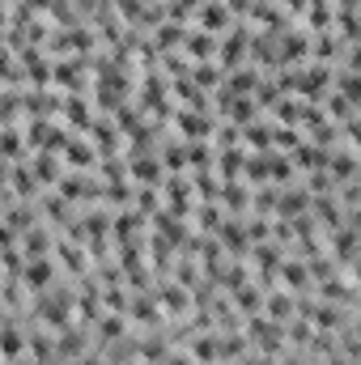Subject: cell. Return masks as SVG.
<instances>
[{"label":"cell","mask_w":361,"mask_h":365,"mask_svg":"<svg viewBox=\"0 0 361 365\" xmlns=\"http://www.w3.org/2000/svg\"><path fill=\"white\" fill-rule=\"evenodd\" d=\"M191 217H195V230H200V234H217V225L225 221L221 204H195V208H191Z\"/></svg>","instance_id":"23"},{"label":"cell","mask_w":361,"mask_h":365,"mask_svg":"<svg viewBox=\"0 0 361 365\" xmlns=\"http://www.w3.org/2000/svg\"><path fill=\"white\" fill-rule=\"evenodd\" d=\"M73 365H106V357H102V353H81Z\"/></svg>","instance_id":"26"},{"label":"cell","mask_w":361,"mask_h":365,"mask_svg":"<svg viewBox=\"0 0 361 365\" xmlns=\"http://www.w3.org/2000/svg\"><path fill=\"white\" fill-rule=\"evenodd\" d=\"M276 276H280V289H285V293H310V284H315L306 259H280Z\"/></svg>","instance_id":"14"},{"label":"cell","mask_w":361,"mask_h":365,"mask_svg":"<svg viewBox=\"0 0 361 365\" xmlns=\"http://www.w3.org/2000/svg\"><path fill=\"white\" fill-rule=\"evenodd\" d=\"M234 21H238V17H234L221 0H200V9H195V30H204V34H217V38H221Z\"/></svg>","instance_id":"5"},{"label":"cell","mask_w":361,"mask_h":365,"mask_svg":"<svg viewBox=\"0 0 361 365\" xmlns=\"http://www.w3.org/2000/svg\"><path fill=\"white\" fill-rule=\"evenodd\" d=\"M4 13H9V9H4V0H0V26H4Z\"/></svg>","instance_id":"27"},{"label":"cell","mask_w":361,"mask_h":365,"mask_svg":"<svg viewBox=\"0 0 361 365\" xmlns=\"http://www.w3.org/2000/svg\"><path fill=\"white\" fill-rule=\"evenodd\" d=\"M4 4H9V0H4Z\"/></svg>","instance_id":"28"},{"label":"cell","mask_w":361,"mask_h":365,"mask_svg":"<svg viewBox=\"0 0 361 365\" xmlns=\"http://www.w3.org/2000/svg\"><path fill=\"white\" fill-rule=\"evenodd\" d=\"M171 123L179 128V136H183V140H208V136H213V128H217L208 110H187V106H175Z\"/></svg>","instance_id":"4"},{"label":"cell","mask_w":361,"mask_h":365,"mask_svg":"<svg viewBox=\"0 0 361 365\" xmlns=\"http://www.w3.org/2000/svg\"><path fill=\"white\" fill-rule=\"evenodd\" d=\"M123 314H128V319H136V323H141L145 331H158V327L166 323L149 289H141V293H132V297H128V310H123Z\"/></svg>","instance_id":"8"},{"label":"cell","mask_w":361,"mask_h":365,"mask_svg":"<svg viewBox=\"0 0 361 365\" xmlns=\"http://www.w3.org/2000/svg\"><path fill=\"white\" fill-rule=\"evenodd\" d=\"M217 204H221V212H225V217H247V212H251V187H247L243 179L221 182Z\"/></svg>","instance_id":"9"},{"label":"cell","mask_w":361,"mask_h":365,"mask_svg":"<svg viewBox=\"0 0 361 365\" xmlns=\"http://www.w3.org/2000/svg\"><path fill=\"white\" fill-rule=\"evenodd\" d=\"M123 162H128V179L136 182V187H162V179H166L158 153H128Z\"/></svg>","instance_id":"6"},{"label":"cell","mask_w":361,"mask_h":365,"mask_svg":"<svg viewBox=\"0 0 361 365\" xmlns=\"http://www.w3.org/2000/svg\"><path fill=\"white\" fill-rule=\"evenodd\" d=\"M0 158L13 166V162H26V140H21V128L4 123L0 128Z\"/></svg>","instance_id":"20"},{"label":"cell","mask_w":361,"mask_h":365,"mask_svg":"<svg viewBox=\"0 0 361 365\" xmlns=\"http://www.w3.org/2000/svg\"><path fill=\"white\" fill-rule=\"evenodd\" d=\"M195 9H200V0H166V21L187 26V21L195 17Z\"/></svg>","instance_id":"24"},{"label":"cell","mask_w":361,"mask_h":365,"mask_svg":"<svg viewBox=\"0 0 361 365\" xmlns=\"http://www.w3.org/2000/svg\"><path fill=\"white\" fill-rule=\"evenodd\" d=\"M60 115H64V128H68V132L86 136V132H90V123H93L90 93H64V98H60Z\"/></svg>","instance_id":"2"},{"label":"cell","mask_w":361,"mask_h":365,"mask_svg":"<svg viewBox=\"0 0 361 365\" xmlns=\"http://www.w3.org/2000/svg\"><path fill=\"white\" fill-rule=\"evenodd\" d=\"M260 314H268L272 323H289V319H293V293H285V289H268Z\"/></svg>","instance_id":"19"},{"label":"cell","mask_w":361,"mask_h":365,"mask_svg":"<svg viewBox=\"0 0 361 365\" xmlns=\"http://www.w3.org/2000/svg\"><path fill=\"white\" fill-rule=\"evenodd\" d=\"M56 255V268H64L68 276H86L90 272V255H86V247H77V242H68V238H56V247H51Z\"/></svg>","instance_id":"12"},{"label":"cell","mask_w":361,"mask_h":365,"mask_svg":"<svg viewBox=\"0 0 361 365\" xmlns=\"http://www.w3.org/2000/svg\"><path fill=\"white\" fill-rule=\"evenodd\" d=\"M56 276H60V268H56V259H51V255H43V259H26V264H21V284H26V289H34V293L51 289V284H56Z\"/></svg>","instance_id":"11"},{"label":"cell","mask_w":361,"mask_h":365,"mask_svg":"<svg viewBox=\"0 0 361 365\" xmlns=\"http://www.w3.org/2000/svg\"><path fill=\"white\" fill-rule=\"evenodd\" d=\"M26 166H30V175H34V182H39L43 191L60 182V158H56V153H43V149H39Z\"/></svg>","instance_id":"18"},{"label":"cell","mask_w":361,"mask_h":365,"mask_svg":"<svg viewBox=\"0 0 361 365\" xmlns=\"http://www.w3.org/2000/svg\"><path fill=\"white\" fill-rule=\"evenodd\" d=\"M175 242H166L162 234H153L149 238V264H153V272H162V276H171V268H175Z\"/></svg>","instance_id":"22"},{"label":"cell","mask_w":361,"mask_h":365,"mask_svg":"<svg viewBox=\"0 0 361 365\" xmlns=\"http://www.w3.org/2000/svg\"><path fill=\"white\" fill-rule=\"evenodd\" d=\"M9 247H17V234H13V230L0 221V251H9Z\"/></svg>","instance_id":"25"},{"label":"cell","mask_w":361,"mask_h":365,"mask_svg":"<svg viewBox=\"0 0 361 365\" xmlns=\"http://www.w3.org/2000/svg\"><path fill=\"white\" fill-rule=\"evenodd\" d=\"M39 191H43V187L34 182V175H30V166H26V162H13V166H9V195H17V200H30V204H34V200H39Z\"/></svg>","instance_id":"16"},{"label":"cell","mask_w":361,"mask_h":365,"mask_svg":"<svg viewBox=\"0 0 361 365\" xmlns=\"http://www.w3.org/2000/svg\"><path fill=\"white\" fill-rule=\"evenodd\" d=\"M17 247L26 251V259H43V255H51L56 234H51V225H34V230H26V234L17 238Z\"/></svg>","instance_id":"15"},{"label":"cell","mask_w":361,"mask_h":365,"mask_svg":"<svg viewBox=\"0 0 361 365\" xmlns=\"http://www.w3.org/2000/svg\"><path fill=\"white\" fill-rule=\"evenodd\" d=\"M183 56L191 64H204V60H217V34H204V30H187L183 34Z\"/></svg>","instance_id":"13"},{"label":"cell","mask_w":361,"mask_h":365,"mask_svg":"<svg viewBox=\"0 0 361 365\" xmlns=\"http://www.w3.org/2000/svg\"><path fill=\"white\" fill-rule=\"evenodd\" d=\"M187 77H191V86H200L204 93H213L217 86H221V81H225V73H221V64H217V60L191 64V73H187Z\"/></svg>","instance_id":"21"},{"label":"cell","mask_w":361,"mask_h":365,"mask_svg":"<svg viewBox=\"0 0 361 365\" xmlns=\"http://www.w3.org/2000/svg\"><path fill=\"white\" fill-rule=\"evenodd\" d=\"M34 208L43 212V225H56V230H64L68 221H73V204L60 195V191H39V200H34Z\"/></svg>","instance_id":"7"},{"label":"cell","mask_w":361,"mask_h":365,"mask_svg":"<svg viewBox=\"0 0 361 365\" xmlns=\"http://www.w3.org/2000/svg\"><path fill=\"white\" fill-rule=\"evenodd\" d=\"M56 191L68 200V204H86V200H102V182L90 179V170H73V175H60Z\"/></svg>","instance_id":"3"},{"label":"cell","mask_w":361,"mask_h":365,"mask_svg":"<svg viewBox=\"0 0 361 365\" xmlns=\"http://www.w3.org/2000/svg\"><path fill=\"white\" fill-rule=\"evenodd\" d=\"M60 162L73 166V170H93V166H98V149L90 145V136H77V132H73V136L64 140V149H60Z\"/></svg>","instance_id":"10"},{"label":"cell","mask_w":361,"mask_h":365,"mask_svg":"<svg viewBox=\"0 0 361 365\" xmlns=\"http://www.w3.org/2000/svg\"><path fill=\"white\" fill-rule=\"evenodd\" d=\"M230 306H234L243 319H251V314H260V306H264V289H260L255 280H247V284H238V289L230 293Z\"/></svg>","instance_id":"17"},{"label":"cell","mask_w":361,"mask_h":365,"mask_svg":"<svg viewBox=\"0 0 361 365\" xmlns=\"http://www.w3.org/2000/svg\"><path fill=\"white\" fill-rule=\"evenodd\" d=\"M162 200H166V212H175V217H191V208H195V195H191V179L187 175H171V179H162Z\"/></svg>","instance_id":"1"}]
</instances>
